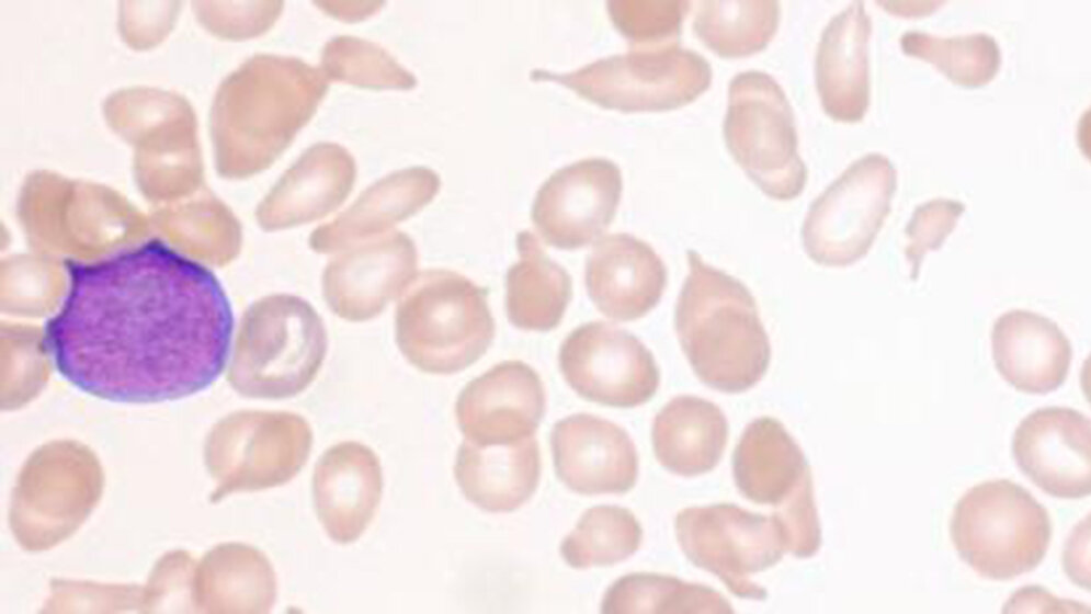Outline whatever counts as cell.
<instances>
[{"label":"cell","mask_w":1091,"mask_h":614,"mask_svg":"<svg viewBox=\"0 0 1091 614\" xmlns=\"http://www.w3.org/2000/svg\"><path fill=\"white\" fill-rule=\"evenodd\" d=\"M900 44L907 54L929 60L964 86L988 82L1001 60L996 38L984 32L944 37L911 30L902 33Z\"/></svg>","instance_id":"f546056e"},{"label":"cell","mask_w":1091,"mask_h":614,"mask_svg":"<svg viewBox=\"0 0 1091 614\" xmlns=\"http://www.w3.org/2000/svg\"><path fill=\"white\" fill-rule=\"evenodd\" d=\"M1012 452L1021 471L1045 493L1080 499L1091 491V427L1068 407H1046L1016 427Z\"/></svg>","instance_id":"4fadbf2b"},{"label":"cell","mask_w":1091,"mask_h":614,"mask_svg":"<svg viewBox=\"0 0 1091 614\" xmlns=\"http://www.w3.org/2000/svg\"><path fill=\"white\" fill-rule=\"evenodd\" d=\"M519 260L505 276L509 321L522 330L546 332L560 323L572 296L568 272L544 251L536 236L516 234Z\"/></svg>","instance_id":"484cf974"},{"label":"cell","mask_w":1091,"mask_h":614,"mask_svg":"<svg viewBox=\"0 0 1091 614\" xmlns=\"http://www.w3.org/2000/svg\"><path fill=\"white\" fill-rule=\"evenodd\" d=\"M602 613L730 614V603L709 587L675 577L635 572L621 577L605 592Z\"/></svg>","instance_id":"83f0119b"},{"label":"cell","mask_w":1091,"mask_h":614,"mask_svg":"<svg viewBox=\"0 0 1091 614\" xmlns=\"http://www.w3.org/2000/svg\"><path fill=\"white\" fill-rule=\"evenodd\" d=\"M357 3L352 2L350 8L344 2H319L317 4L330 14L350 21L363 19L375 12L380 5L378 2H360L359 5Z\"/></svg>","instance_id":"e575fe53"},{"label":"cell","mask_w":1091,"mask_h":614,"mask_svg":"<svg viewBox=\"0 0 1091 614\" xmlns=\"http://www.w3.org/2000/svg\"><path fill=\"white\" fill-rule=\"evenodd\" d=\"M321 71L328 80L365 88L407 89L416 84L414 76L382 47L351 36H339L325 46Z\"/></svg>","instance_id":"4dcf8cb0"},{"label":"cell","mask_w":1091,"mask_h":614,"mask_svg":"<svg viewBox=\"0 0 1091 614\" xmlns=\"http://www.w3.org/2000/svg\"><path fill=\"white\" fill-rule=\"evenodd\" d=\"M586 287L596 308L616 321H633L660 302L667 268L654 248L618 232L601 238L586 262Z\"/></svg>","instance_id":"2e32d148"},{"label":"cell","mask_w":1091,"mask_h":614,"mask_svg":"<svg viewBox=\"0 0 1091 614\" xmlns=\"http://www.w3.org/2000/svg\"><path fill=\"white\" fill-rule=\"evenodd\" d=\"M675 533L689 560L716 575L737 596L764 600L751 576L774 566L787 550L780 521L736 504L692 507L675 518Z\"/></svg>","instance_id":"9c48e42d"},{"label":"cell","mask_w":1091,"mask_h":614,"mask_svg":"<svg viewBox=\"0 0 1091 614\" xmlns=\"http://www.w3.org/2000/svg\"><path fill=\"white\" fill-rule=\"evenodd\" d=\"M239 430L228 466L230 482L238 488L282 486L303 469L311 452V429L295 413L254 412Z\"/></svg>","instance_id":"44dd1931"},{"label":"cell","mask_w":1091,"mask_h":614,"mask_svg":"<svg viewBox=\"0 0 1091 614\" xmlns=\"http://www.w3.org/2000/svg\"><path fill=\"white\" fill-rule=\"evenodd\" d=\"M614 25L633 48L679 44L687 0H611L606 3Z\"/></svg>","instance_id":"1f68e13d"},{"label":"cell","mask_w":1091,"mask_h":614,"mask_svg":"<svg viewBox=\"0 0 1091 614\" xmlns=\"http://www.w3.org/2000/svg\"><path fill=\"white\" fill-rule=\"evenodd\" d=\"M871 30L864 2L854 0L821 32L815 58L816 87L823 110L834 120L855 122L867 110Z\"/></svg>","instance_id":"ac0fdd59"},{"label":"cell","mask_w":1091,"mask_h":614,"mask_svg":"<svg viewBox=\"0 0 1091 614\" xmlns=\"http://www.w3.org/2000/svg\"><path fill=\"white\" fill-rule=\"evenodd\" d=\"M545 407L538 374L524 362L504 361L464 387L455 416L465 440L498 445L534 436Z\"/></svg>","instance_id":"5bb4252c"},{"label":"cell","mask_w":1091,"mask_h":614,"mask_svg":"<svg viewBox=\"0 0 1091 614\" xmlns=\"http://www.w3.org/2000/svg\"><path fill=\"white\" fill-rule=\"evenodd\" d=\"M896 181L895 166L883 154L850 163L808 208L802 227L808 257L826 266L862 259L890 212Z\"/></svg>","instance_id":"ba28073f"},{"label":"cell","mask_w":1091,"mask_h":614,"mask_svg":"<svg viewBox=\"0 0 1091 614\" xmlns=\"http://www.w3.org/2000/svg\"><path fill=\"white\" fill-rule=\"evenodd\" d=\"M708 60L679 44L633 48L573 71L534 69V80L556 81L601 106L624 112L671 110L695 100L711 84Z\"/></svg>","instance_id":"52a82bcc"},{"label":"cell","mask_w":1091,"mask_h":614,"mask_svg":"<svg viewBox=\"0 0 1091 614\" xmlns=\"http://www.w3.org/2000/svg\"><path fill=\"white\" fill-rule=\"evenodd\" d=\"M651 437L656 458L666 469L697 476L719 463L728 441V421L714 402L681 395L656 414Z\"/></svg>","instance_id":"cb8c5ba5"},{"label":"cell","mask_w":1091,"mask_h":614,"mask_svg":"<svg viewBox=\"0 0 1091 614\" xmlns=\"http://www.w3.org/2000/svg\"><path fill=\"white\" fill-rule=\"evenodd\" d=\"M950 532L959 557L980 577L1005 581L1034 570L1052 539L1049 514L1009 479L969 488L953 509Z\"/></svg>","instance_id":"5b68a950"},{"label":"cell","mask_w":1091,"mask_h":614,"mask_svg":"<svg viewBox=\"0 0 1091 614\" xmlns=\"http://www.w3.org/2000/svg\"><path fill=\"white\" fill-rule=\"evenodd\" d=\"M454 476L465 498L489 512H510L535 492L541 455L535 436L498 445L465 440L456 455Z\"/></svg>","instance_id":"7402d4cb"},{"label":"cell","mask_w":1091,"mask_h":614,"mask_svg":"<svg viewBox=\"0 0 1091 614\" xmlns=\"http://www.w3.org/2000/svg\"><path fill=\"white\" fill-rule=\"evenodd\" d=\"M558 363L568 385L583 399L633 408L656 394L660 373L651 352L613 323L591 321L562 341Z\"/></svg>","instance_id":"8fae6325"},{"label":"cell","mask_w":1091,"mask_h":614,"mask_svg":"<svg viewBox=\"0 0 1091 614\" xmlns=\"http://www.w3.org/2000/svg\"><path fill=\"white\" fill-rule=\"evenodd\" d=\"M780 521L787 550L796 557L814 556L821 544V532L814 498L812 480L773 513Z\"/></svg>","instance_id":"836d02e7"},{"label":"cell","mask_w":1091,"mask_h":614,"mask_svg":"<svg viewBox=\"0 0 1091 614\" xmlns=\"http://www.w3.org/2000/svg\"><path fill=\"white\" fill-rule=\"evenodd\" d=\"M354 179V159L343 147L317 144L298 158L265 197L259 209L260 221L265 229H277L319 218L342 203Z\"/></svg>","instance_id":"ffe728a7"},{"label":"cell","mask_w":1091,"mask_h":614,"mask_svg":"<svg viewBox=\"0 0 1091 614\" xmlns=\"http://www.w3.org/2000/svg\"><path fill=\"white\" fill-rule=\"evenodd\" d=\"M776 0H702L693 29L698 38L723 57H742L764 48L776 32Z\"/></svg>","instance_id":"4316f807"},{"label":"cell","mask_w":1091,"mask_h":614,"mask_svg":"<svg viewBox=\"0 0 1091 614\" xmlns=\"http://www.w3.org/2000/svg\"><path fill=\"white\" fill-rule=\"evenodd\" d=\"M398 344L408 361L431 374H454L489 349L495 320L488 289L448 270L422 273L396 312Z\"/></svg>","instance_id":"277c9868"},{"label":"cell","mask_w":1091,"mask_h":614,"mask_svg":"<svg viewBox=\"0 0 1091 614\" xmlns=\"http://www.w3.org/2000/svg\"><path fill=\"white\" fill-rule=\"evenodd\" d=\"M69 285L42 350L72 386L120 403H158L209 387L234 333L216 275L159 239L93 262L66 261Z\"/></svg>","instance_id":"6da1fadb"},{"label":"cell","mask_w":1091,"mask_h":614,"mask_svg":"<svg viewBox=\"0 0 1091 614\" xmlns=\"http://www.w3.org/2000/svg\"><path fill=\"white\" fill-rule=\"evenodd\" d=\"M328 82L295 57L260 54L243 64L219 101L223 167L235 174L266 169L311 118Z\"/></svg>","instance_id":"3957f363"},{"label":"cell","mask_w":1091,"mask_h":614,"mask_svg":"<svg viewBox=\"0 0 1091 614\" xmlns=\"http://www.w3.org/2000/svg\"><path fill=\"white\" fill-rule=\"evenodd\" d=\"M723 128L730 154L768 196L789 201L802 193L807 168L794 113L772 76L750 69L731 78Z\"/></svg>","instance_id":"8992f818"},{"label":"cell","mask_w":1091,"mask_h":614,"mask_svg":"<svg viewBox=\"0 0 1091 614\" xmlns=\"http://www.w3.org/2000/svg\"><path fill=\"white\" fill-rule=\"evenodd\" d=\"M622 189L621 170L609 159L591 157L561 167L536 192L533 225L553 247H586L612 223Z\"/></svg>","instance_id":"7c38bea8"},{"label":"cell","mask_w":1091,"mask_h":614,"mask_svg":"<svg viewBox=\"0 0 1091 614\" xmlns=\"http://www.w3.org/2000/svg\"><path fill=\"white\" fill-rule=\"evenodd\" d=\"M641 536L640 524L629 510L596 505L583 513L559 550L572 568L611 566L632 556L639 548Z\"/></svg>","instance_id":"f1b7e54d"},{"label":"cell","mask_w":1091,"mask_h":614,"mask_svg":"<svg viewBox=\"0 0 1091 614\" xmlns=\"http://www.w3.org/2000/svg\"><path fill=\"white\" fill-rule=\"evenodd\" d=\"M249 353L240 387L255 398L283 399L307 388L326 354V330L304 299L281 294L265 297L250 311Z\"/></svg>","instance_id":"30bf717a"},{"label":"cell","mask_w":1091,"mask_h":614,"mask_svg":"<svg viewBox=\"0 0 1091 614\" xmlns=\"http://www.w3.org/2000/svg\"><path fill=\"white\" fill-rule=\"evenodd\" d=\"M964 211L963 202L946 197L932 198L916 207L906 227L908 243L905 248L912 281L918 278L927 252L942 246Z\"/></svg>","instance_id":"d6a6232c"},{"label":"cell","mask_w":1091,"mask_h":614,"mask_svg":"<svg viewBox=\"0 0 1091 614\" xmlns=\"http://www.w3.org/2000/svg\"><path fill=\"white\" fill-rule=\"evenodd\" d=\"M440 183L439 175L424 167L395 172L365 191L334 221L317 229L311 246L319 251L330 250L380 231L427 205Z\"/></svg>","instance_id":"d4e9b609"},{"label":"cell","mask_w":1091,"mask_h":614,"mask_svg":"<svg viewBox=\"0 0 1091 614\" xmlns=\"http://www.w3.org/2000/svg\"><path fill=\"white\" fill-rule=\"evenodd\" d=\"M558 478L581 494L624 493L638 476V455L628 433L603 418L577 413L550 433Z\"/></svg>","instance_id":"9a60e30c"},{"label":"cell","mask_w":1091,"mask_h":614,"mask_svg":"<svg viewBox=\"0 0 1091 614\" xmlns=\"http://www.w3.org/2000/svg\"><path fill=\"white\" fill-rule=\"evenodd\" d=\"M732 473L743 497L776 508L812 480L799 445L772 417L746 427L734 452Z\"/></svg>","instance_id":"603a6c76"},{"label":"cell","mask_w":1091,"mask_h":614,"mask_svg":"<svg viewBox=\"0 0 1091 614\" xmlns=\"http://www.w3.org/2000/svg\"><path fill=\"white\" fill-rule=\"evenodd\" d=\"M689 274L677 299L674 328L698 379L726 394L755 386L771 345L755 299L738 278L687 251Z\"/></svg>","instance_id":"7a4b0ae2"},{"label":"cell","mask_w":1091,"mask_h":614,"mask_svg":"<svg viewBox=\"0 0 1091 614\" xmlns=\"http://www.w3.org/2000/svg\"><path fill=\"white\" fill-rule=\"evenodd\" d=\"M383 475L377 455L359 442H342L318 459L312 476L316 514L336 543L356 541L380 501Z\"/></svg>","instance_id":"e0dca14e"},{"label":"cell","mask_w":1091,"mask_h":614,"mask_svg":"<svg viewBox=\"0 0 1091 614\" xmlns=\"http://www.w3.org/2000/svg\"><path fill=\"white\" fill-rule=\"evenodd\" d=\"M991 346L999 374L1016 390L1044 395L1066 380L1072 349L1050 319L1024 309L1002 314L993 323Z\"/></svg>","instance_id":"d6986e66"}]
</instances>
